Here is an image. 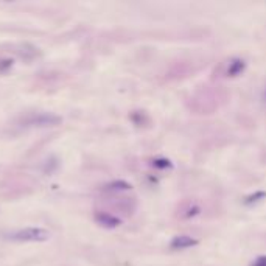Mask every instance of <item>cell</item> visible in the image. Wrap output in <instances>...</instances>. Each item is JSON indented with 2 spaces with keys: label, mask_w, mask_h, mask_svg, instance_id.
Returning <instances> with one entry per match:
<instances>
[{
  "label": "cell",
  "mask_w": 266,
  "mask_h": 266,
  "mask_svg": "<svg viewBox=\"0 0 266 266\" xmlns=\"http://www.w3.org/2000/svg\"><path fill=\"white\" fill-rule=\"evenodd\" d=\"M95 221L104 227H115V226H119V222H120L115 217L108 215V214H97L95 215Z\"/></svg>",
  "instance_id": "3"
},
{
  "label": "cell",
  "mask_w": 266,
  "mask_h": 266,
  "mask_svg": "<svg viewBox=\"0 0 266 266\" xmlns=\"http://www.w3.org/2000/svg\"><path fill=\"white\" fill-rule=\"evenodd\" d=\"M5 237L8 240L19 241V243H42L50 238V232L42 227H24L8 232Z\"/></svg>",
  "instance_id": "1"
},
{
  "label": "cell",
  "mask_w": 266,
  "mask_h": 266,
  "mask_svg": "<svg viewBox=\"0 0 266 266\" xmlns=\"http://www.w3.org/2000/svg\"><path fill=\"white\" fill-rule=\"evenodd\" d=\"M62 119L56 114L51 112H38L27 117L24 120L25 126H36V128H48V126H58L61 125Z\"/></svg>",
  "instance_id": "2"
}]
</instances>
